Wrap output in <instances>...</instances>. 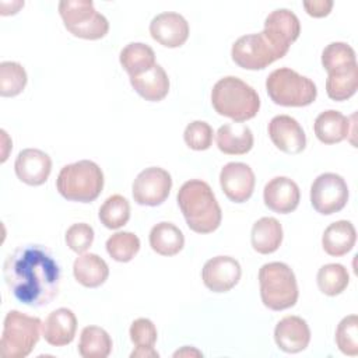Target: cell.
<instances>
[{
  "instance_id": "6da1fadb",
  "label": "cell",
  "mask_w": 358,
  "mask_h": 358,
  "mask_svg": "<svg viewBox=\"0 0 358 358\" xmlns=\"http://www.w3.org/2000/svg\"><path fill=\"white\" fill-rule=\"evenodd\" d=\"M3 275L13 296L28 306H46L59 294L60 267L43 245L15 248L4 260Z\"/></svg>"
},
{
  "instance_id": "7a4b0ae2",
  "label": "cell",
  "mask_w": 358,
  "mask_h": 358,
  "mask_svg": "<svg viewBox=\"0 0 358 358\" xmlns=\"http://www.w3.org/2000/svg\"><path fill=\"white\" fill-rule=\"evenodd\" d=\"M176 199L186 224L192 231L210 234L220 227L222 218L221 207L207 182L200 179L185 182Z\"/></svg>"
},
{
  "instance_id": "3957f363",
  "label": "cell",
  "mask_w": 358,
  "mask_h": 358,
  "mask_svg": "<svg viewBox=\"0 0 358 358\" xmlns=\"http://www.w3.org/2000/svg\"><path fill=\"white\" fill-rule=\"evenodd\" d=\"M211 103L218 115L236 123L255 117L260 109L256 90L235 76H227L214 84Z\"/></svg>"
},
{
  "instance_id": "277c9868",
  "label": "cell",
  "mask_w": 358,
  "mask_h": 358,
  "mask_svg": "<svg viewBox=\"0 0 358 358\" xmlns=\"http://www.w3.org/2000/svg\"><path fill=\"white\" fill-rule=\"evenodd\" d=\"M56 189L66 200L91 203L103 189V172L90 159L64 165L57 175Z\"/></svg>"
},
{
  "instance_id": "5b68a950",
  "label": "cell",
  "mask_w": 358,
  "mask_h": 358,
  "mask_svg": "<svg viewBox=\"0 0 358 358\" xmlns=\"http://www.w3.org/2000/svg\"><path fill=\"white\" fill-rule=\"evenodd\" d=\"M260 298L266 308L284 310L298 301V284L292 268L282 262H270L259 270Z\"/></svg>"
},
{
  "instance_id": "8992f818",
  "label": "cell",
  "mask_w": 358,
  "mask_h": 358,
  "mask_svg": "<svg viewBox=\"0 0 358 358\" xmlns=\"http://www.w3.org/2000/svg\"><path fill=\"white\" fill-rule=\"evenodd\" d=\"M266 91L271 101L281 106H308L317 96L316 84L289 67L271 71L266 80Z\"/></svg>"
},
{
  "instance_id": "52a82bcc",
  "label": "cell",
  "mask_w": 358,
  "mask_h": 358,
  "mask_svg": "<svg viewBox=\"0 0 358 358\" xmlns=\"http://www.w3.org/2000/svg\"><path fill=\"white\" fill-rule=\"evenodd\" d=\"M42 322L20 310L7 312L3 323L0 340V354L3 358H25L39 341Z\"/></svg>"
},
{
  "instance_id": "ba28073f",
  "label": "cell",
  "mask_w": 358,
  "mask_h": 358,
  "mask_svg": "<svg viewBox=\"0 0 358 358\" xmlns=\"http://www.w3.org/2000/svg\"><path fill=\"white\" fill-rule=\"evenodd\" d=\"M59 14L66 29L83 39H101L109 31L106 17L98 13L91 0H63L59 3Z\"/></svg>"
},
{
  "instance_id": "9c48e42d",
  "label": "cell",
  "mask_w": 358,
  "mask_h": 358,
  "mask_svg": "<svg viewBox=\"0 0 358 358\" xmlns=\"http://www.w3.org/2000/svg\"><path fill=\"white\" fill-rule=\"evenodd\" d=\"M288 50L277 46L263 31L238 38L231 49L232 60L245 70H263L284 57Z\"/></svg>"
},
{
  "instance_id": "30bf717a",
  "label": "cell",
  "mask_w": 358,
  "mask_h": 358,
  "mask_svg": "<svg viewBox=\"0 0 358 358\" xmlns=\"http://www.w3.org/2000/svg\"><path fill=\"white\" fill-rule=\"evenodd\" d=\"M348 196L347 182L333 172L319 175L310 186L312 207L323 215L341 211L348 201Z\"/></svg>"
},
{
  "instance_id": "8fae6325",
  "label": "cell",
  "mask_w": 358,
  "mask_h": 358,
  "mask_svg": "<svg viewBox=\"0 0 358 358\" xmlns=\"http://www.w3.org/2000/svg\"><path fill=\"white\" fill-rule=\"evenodd\" d=\"M171 187L172 178L169 172L159 166H150L136 176L131 193L137 204L155 207L168 199Z\"/></svg>"
},
{
  "instance_id": "7c38bea8",
  "label": "cell",
  "mask_w": 358,
  "mask_h": 358,
  "mask_svg": "<svg viewBox=\"0 0 358 358\" xmlns=\"http://www.w3.org/2000/svg\"><path fill=\"white\" fill-rule=\"evenodd\" d=\"M242 268L236 259L231 256H215L207 260L201 270L204 285L213 292H227L241 280Z\"/></svg>"
},
{
  "instance_id": "4fadbf2b",
  "label": "cell",
  "mask_w": 358,
  "mask_h": 358,
  "mask_svg": "<svg viewBox=\"0 0 358 358\" xmlns=\"http://www.w3.org/2000/svg\"><path fill=\"white\" fill-rule=\"evenodd\" d=\"M255 173L248 164L228 162L220 172V185L225 196L234 203H245L255 190Z\"/></svg>"
},
{
  "instance_id": "5bb4252c",
  "label": "cell",
  "mask_w": 358,
  "mask_h": 358,
  "mask_svg": "<svg viewBox=\"0 0 358 358\" xmlns=\"http://www.w3.org/2000/svg\"><path fill=\"white\" fill-rule=\"evenodd\" d=\"M267 130L273 144L285 154H299L306 147V136L302 126L288 115L274 116Z\"/></svg>"
},
{
  "instance_id": "9a60e30c",
  "label": "cell",
  "mask_w": 358,
  "mask_h": 358,
  "mask_svg": "<svg viewBox=\"0 0 358 358\" xmlns=\"http://www.w3.org/2000/svg\"><path fill=\"white\" fill-rule=\"evenodd\" d=\"M150 34L165 48H179L189 38V24L179 13L165 11L151 20Z\"/></svg>"
},
{
  "instance_id": "2e32d148",
  "label": "cell",
  "mask_w": 358,
  "mask_h": 358,
  "mask_svg": "<svg viewBox=\"0 0 358 358\" xmlns=\"http://www.w3.org/2000/svg\"><path fill=\"white\" fill-rule=\"evenodd\" d=\"M14 171L21 182L29 186H39L43 185L50 175L52 159L42 150L25 148L18 152Z\"/></svg>"
},
{
  "instance_id": "e0dca14e",
  "label": "cell",
  "mask_w": 358,
  "mask_h": 358,
  "mask_svg": "<svg viewBox=\"0 0 358 358\" xmlns=\"http://www.w3.org/2000/svg\"><path fill=\"white\" fill-rule=\"evenodd\" d=\"M264 204L274 213L289 214L301 200L298 185L287 176H275L268 180L263 190Z\"/></svg>"
},
{
  "instance_id": "ac0fdd59",
  "label": "cell",
  "mask_w": 358,
  "mask_h": 358,
  "mask_svg": "<svg viewBox=\"0 0 358 358\" xmlns=\"http://www.w3.org/2000/svg\"><path fill=\"white\" fill-rule=\"evenodd\" d=\"M274 341L284 352H301L310 341V329L305 319L299 316H285L275 324Z\"/></svg>"
},
{
  "instance_id": "d6986e66",
  "label": "cell",
  "mask_w": 358,
  "mask_h": 358,
  "mask_svg": "<svg viewBox=\"0 0 358 358\" xmlns=\"http://www.w3.org/2000/svg\"><path fill=\"white\" fill-rule=\"evenodd\" d=\"M263 32L277 46L288 50L291 43H294L301 34V22L292 11L277 8L266 17Z\"/></svg>"
},
{
  "instance_id": "ffe728a7",
  "label": "cell",
  "mask_w": 358,
  "mask_h": 358,
  "mask_svg": "<svg viewBox=\"0 0 358 358\" xmlns=\"http://www.w3.org/2000/svg\"><path fill=\"white\" fill-rule=\"evenodd\" d=\"M77 317L69 308L55 309L42 323V336L53 347H63L74 340Z\"/></svg>"
},
{
  "instance_id": "44dd1931",
  "label": "cell",
  "mask_w": 358,
  "mask_h": 358,
  "mask_svg": "<svg viewBox=\"0 0 358 358\" xmlns=\"http://www.w3.org/2000/svg\"><path fill=\"white\" fill-rule=\"evenodd\" d=\"M217 147L221 152L228 155H242L253 147V133L243 123L222 124L215 133Z\"/></svg>"
},
{
  "instance_id": "7402d4cb",
  "label": "cell",
  "mask_w": 358,
  "mask_h": 358,
  "mask_svg": "<svg viewBox=\"0 0 358 358\" xmlns=\"http://www.w3.org/2000/svg\"><path fill=\"white\" fill-rule=\"evenodd\" d=\"M130 84L141 98L150 102L162 101L169 91L168 74L159 64L140 76L131 77Z\"/></svg>"
},
{
  "instance_id": "603a6c76",
  "label": "cell",
  "mask_w": 358,
  "mask_h": 358,
  "mask_svg": "<svg viewBox=\"0 0 358 358\" xmlns=\"http://www.w3.org/2000/svg\"><path fill=\"white\" fill-rule=\"evenodd\" d=\"M357 232L354 225L347 220L330 224L322 236V246L330 256L340 257L347 255L355 245Z\"/></svg>"
},
{
  "instance_id": "cb8c5ba5",
  "label": "cell",
  "mask_w": 358,
  "mask_h": 358,
  "mask_svg": "<svg viewBox=\"0 0 358 358\" xmlns=\"http://www.w3.org/2000/svg\"><path fill=\"white\" fill-rule=\"evenodd\" d=\"M73 274L81 285L96 288L108 280L109 267L96 253H83L74 260Z\"/></svg>"
},
{
  "instance_id": "d4e9b609",
  "label": "cell",
  "mask_w": 358,
  "mask_h": 358,
  "mask_svg": "<svg viewBox=\"0 0 358 358\" xmlns=\"http://www.w3.org/2000/svg\"><path fill=\"white\" fill-rule=\"evenodd\" d=\"M315 134L323 144H336L350 134V120L341 112L329 109L322 112L313 124Z\"/></svg>"
},
{
  "instance_id": "484cf974",
  "label": "cell",
  "mask_w": 358,
  "mask_h": 358,
  "mask_svg": "<svg viewBox=\"0 0 358 358\" xmlns=\"http://www.w3.org/2000/svg\"><path fill=\"white\" fill-rule=\"evenodd\" d=\"M282 242V227L274 217L259 218L250 232L252 248L260 255L274 253Z\"/></svg>"
},
{
  "instance_id": "4316f807",
  "label": "cell",
  "mask_w": 358,
  "mask_h": 358,
  "mask_svg": "<svg viewBox=\"0 0 358 358\" xmlns=\"http://www.w3.org/2000/svg\"><path fill=\"white\" fill-rule=\"evenodd\" d=\"M119 60L126 73L131 77L140 76L151 70L155 63V53L151 46L143 42L127 43L119 55Z\"/></svg>"
},
{
  "instance_id": "83f0119b",
  "label": "cell",
  "mask_w": 358,
  "mask_h": 358,
  "mask_svg": "<svg viewBox=\"0 0 358 358\" xmlns=\"http://www.w3.org/2000/svg\"><path fill=\"white\" fill-rule=\"evenodd\" d=\"M185 245L182 231L172 222H158L150 231V246L161 256H175Z\"/></svg>"
},
{
  "instance_id": "f1b7e54d",
  "label": "cell",
  "mask_w": 358,
  "mask_h": 358,
  "mask_svg": "<svg viewBox=\"0 0 358 358\" xmlns=\"http://www.w3.org/2000/svg\"><path fill=\"white\" fill-rule=\"evenodd\" d=\"M130 340L136 345V350L131 352V358L134 357H145V358H157L159 354L154 350V344L157 341V327L147 317L136 319L130 326Z\"/></svg>"
},
{
  "instance_id": "f546056e",
  "label": "cell",
  "mask_w": 358,
  "mask_h": 358,
  "mask_svg": "<svg viewBox=\"0 0 358 358\" xmlns=\"http://www.w3.org/2000/svg\"><path fill=\"white\" fill-rule=\"evenodd\" d=\"M112 351V338L106 330L98 326H87L83 329L78 352L84 358H106Z\"/></svg>"
},
{
  "instance_id": "4dcf8cb0",
  "label": "cell",
  "mask_w": 358,
  "mask_h": 358,
  "mask_svg": "<svg viewBox=\"0 0 358 358\" xmlns=\"http://www.w3.org/2000/svg\"><path fill=\"white\" fill-rule=\"evenodd\" d=\"M358 90V64L347 70L331 73L326 80L327 96L333 101H347Z\"/></svg>"
},
{
  "instance_id": "1f68e13d",
  "label": "cell",
  "mask_w": 358,
  "mask_h": 358,
  "mask_svg": "<svg viewBox=\"0 0 358 358\" xmlns=\"http://www.w3.org/2000/svg\"><path fill=\"white\" fill-rule=\"evenodd\" d=\"M357 64L355 50L345 42H331L322 52V66L327 74L343 71Z\"/></svg>"
},
{
  "instance_id": "d6a6232c",
  "label": "cell",
  "mask_w": 358,
  "mask_h": 358,
  "mask_svg": "<svg viewBox=\"0 0 358 358\" xmlns=\"http://www.w3.org/2000/svg\"><path fill=\"white\" fill-rule=\"evenodd\" d=\"M316 282L319 289L329 296H336L341 294L348 282L350 275L347 268L338 263H329L319 268L316 275Z\"/></svg>"
},
{
  "instance_id": "836d02e7",
  "label": "cell",
  "mask_w": 358,
  "mask_h": 358,
  "mask_svg": "<svg viewBox=\"0 0 358 358\" xmlns=\"http://www.w3.org/2000/svg\"><path fill=\"white\" fill-rule=\"evenodd\" d=\"M98 217L103 227L109 229L122 228L130 218V204L126 197L120 194H112L99 207Z\"/></svg>"
},
{
  "instance_id": "e575fe53",
  "label": "cell",
  "mask_w": 358,
  "mask_h": 358,
  "mask_svg": "<svg viewBox=\"0 0 358 358\" xmlns=\"http://www.w3.org/2000/svg\"><path fill=\"white\" fill-rule=\"evenodd\" d=\"M108 255L120 263L130 262L140 250V239L133 232H116L106 241Z\"/></svg>"
},
{
  "instance_id": "d590c367",
  "label": "cell",
  "mask_w": 358,
  "mask_h": 358,
  "mask_svg": "<svg viewBox=\"0 0 358 358\" xmlns=\"http://www.w3.org/2000/svg\"><path fill=\"white\" fill-rule=\"evenodd\" d=\"M28 81L25 69L17 62L0 63V95L15 96L22 92Z\"/></svg>"
},
{
  "instance_id": "8d00e7d4",
  "label": "cell",
  "mask_w": 358,
  "mask_h": 358,
  "mask_svg": "<svg viewBox=\"0 0 358 358\" xmlns=\"http://www.w3.org/2000/svg\"><path fill=\"white\" fill-rule=\"evenodd\" d=\"M336 344L338 350L345 354L355 357L358 354V316L348 315L341 319L336 329Z\"/></svg>"
},
{
  "instance_id": "74e56055",
  "label": "cell",
  "mask_w": 358,
  "mask_h": 358,
  "mask_svg": "<svg viewBox=\"0 0 358 358\" xmlns=\"http://www.w3.org/2000/svg\"><path fill=\"white\" fill-rule=\"evenodd\" d=\"M213 127L204 120H194L189 123L183 131L186 145L194 151L208 150L213 144Z\"/></svg>"
},
{
  "instance_id": "f35d334b",
  "label": "cell",
  "mask_w": 358,
  "mask_h": 358,
  "mask_svg": "<svg viewBox=\"0 0 358 358\" xmlns=\"http://www.w3.org/2000/svg\"><path fill=\"white\" fill-rule=\"evenodd\" d=\"M94 242V229L85 222L73 224L66 231V243L76 253L87 252Z\"/></svg>"
},
{
  "instance_id": "ab89813d",
  "label": "cell",
  "mask_w": 358,
  "mask_h": 358,
  "mask_svg": "<svg viewBox=\"0 0 358 358\" xmlns=\"http://www.w3.org/2000/svg\"><path fill=\"white\" fill-rule=\"evenodd\" d=\"M302 6L310 17L320 18V17H326L331 11L333 1L331 0H310V1H303Z\"/></svg>"
}]
</instances>
